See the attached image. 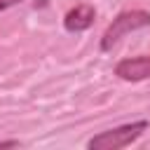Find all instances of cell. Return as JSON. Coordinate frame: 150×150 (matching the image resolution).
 Here are the masks:
<instances>
[{
	"mask_svg": "<svg viewBox=\"0 0 150 150\" xmlns=\"http://www.w3.org/2000/svg\"><path fill=\"white\" fill-rule=\"evenodd\" d=\"M145 129H148V122H145V120H141V122H131V124H122V127L101 131L98 136L89 138L87 148H89V150H120V148L131 145Z\"/></svg>",
	"mask_w": 150,
	"mask_h": 150,
	"instance_id": "6da1fadb",
	"label": "cell"
},
{
	"mask_svg": "<svg viewBox=\"0 0 150 150\" xmlns=\"http://www.w3.org/2000/svg\"><path fill=\"white\" fill-rule=\"evenodd\" d=\"M150 26V12L145 9H129V12H122L112 19V23L105 28L103 38H101V49L108 52L120 38H124L127 33L131 30H138V28H145Z\"/></svg>",
	"mask_w": 150,
	"mask_h": 150,
	"instance_id": "7a4b0ae2",
	"label": "cell"
},
{
	"mask_svg": "<svg viewBox=\"0 0 150 150\" xmlns=\"http://www.w3.org/2000/svg\"><path fill=\"white\" fill-rule=\"evenodd\" d=\"M115 75L129 82L148 80L150 77V56H136V59H124L115 66Z\"/></svg>",
	"mask_w": 150,
	"mask_h": 150,
	"instance_id": "3957f363",
	"label": "cell"
},
{
	"mask_svg": "<svg viewBox=\"0 0 150 150\" xmlns=\"http://www.w3.org/2000/svg\"><path fill=\"white\" fill-rule=\"evenodd\" d=\"M94 16H96L94 7H89V5H77L75 9H70V12L66 14L63 26H66V30H70V33H80V30H87V28L94 23Z\"/></svg>",
	"mask_w": 150,
	"mask_h": 150,
	"instance_id": "277c9868",
	"label": "cell"
},
{
	"mask_svg": "<svg viewBox=\"0 0 150 150\" xmlns=\"http://www.w3.org/2000/svg\"><path fill=\"white\" fill-rule=\"evenodd\" d=\"M19 2H23V0H0V12H5V9H9V7H14V5H19Z\"/></svg>",
	"mask_w": 150,
	"mask_h": 150,
	"instance_id": "5b68a950",
	"label": "cell"
}]
</instances>
